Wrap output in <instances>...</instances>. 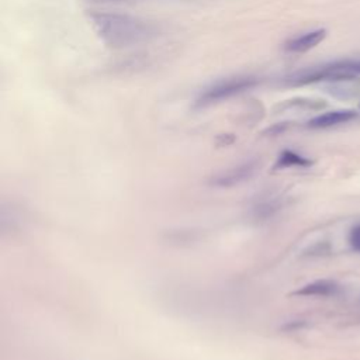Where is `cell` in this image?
<instances>
[{
    "label": "cell",
    "mask_w": 360,
    "mask_h": 360,
    "mask_svg": "<svg viewBox=\"0 0 360 360\" xmlns=\"http://www.w3.org/2000/svg\"><path fill=\"white\" fill-rule=\"evenodd\" d=\"M89 20L98 38L114 49L148 42L158 32L155 24L129 14L91 13Z\"/></svg>",
    "instance_id": "1"
},
{
    "label": "cell",
    "mask_w": 360,
    "mask_h": 360,
    "mask_svg": "<svg viewBox=\"0 0 360 360\" xmlns=\"http://www.w3.org/2000/svg\"><path fill=\"white\" fill-rule=\"evenodd\" d=\"M257 83L253 77H233L228 80H222L210 89H207L201 97L198 98V105H208L217 101H221L224 98H228L231 96H235L238 93H242L250 87H253Z\"/></svg>",
    "instance_id": "2"
},
{
    "label": "cell",
    "mask_w": 360,
    "mask_h": 360,
    "mask_svg": "<svg viewBox=\"0 0 360 360\" xmlns=\"http://www.w3.org/2000/svg\"><path fill=\"white\" fill-rule=\"evenodd\" d=\"M325 37H326V30H323V28L314 30V31H309V32H305L302 35L288 39L284 44V49L291 53H302V52H307V51L315 48L319 42L323 41Z\"/></svg>",
    "instance_id": "3"
},
{
    "label": "cell",
    "mask_w": 360,
    "mask_h": 360,
    "mask_svg": "<svg viewBox=\"0 0 360 360\" xmlns=\"http://www.w3.org/2000/svg\"><path fill=\"white\" fill-rule=\"evenodd\" d=\"M356 117H357V112L353 110H336V111H329V112L321 114V115L309 120L307 125L309 128H316V129L329 128V127L349 122Z\"/></svg>",
    "instance_id": "4"
},
{
    "label": "cell",
    "mask_w": 360,
    "mask_h": 360,
    "mask_svg": "<svg viewBox=\"0 0 360 360\" xmlns=\"http://www.w3.org/2000/svg\"><path fill=\"white\" fill-rule=\"evenodd\" d=\"M339 291V285L332 280H318L314 283H309L295 291V295H316V297H326L333 295Z\"/></svg>",
    "instance_id": "5"
},
{
    "label": "cell",
    "mask_w": 360,
    "mask_h": 360,
    "mask_svg": "<svg viewBox=\"0 0 360 360\" xmlns=\"http://www.w3.org/2000/svg\"><path fill=\"white\" fill-rule=\"evenodd\" d=\"M326 69H329L330 72L339 73L342 76H347V77H354L356 73H360V59L356 60H338L333 63H328L325 65Z\"/></svg>",
    "instance_id": "6"
},
{
    "label": "cell",
    "mask_w": 360,
    "mask_h": 360,
    "mask_svg": "<svg viewBox=\"0 0 360 360\" xmlns=\"http://www.w3.org/2000/svg\"><path fill=\"white\" fill-rule=\"evenodd\" d=\"M250 172H252V165L248 163V165L239 166V167H236V169L228 172L226 174L219 176V177L215 180V183L219 184V186H232V184L240 181L242 179L248 177Z\"/></svg>",
    "instance_id": "7"
},
{
    "label": "cell",
    "mask_w": 360,
    "mask_h": 360,
    "mask_svg": "<svg viewBox=\"0 0 360 360\" xmlns=\"http://www.w3.org/2000/svg\"><path fill=\"white\" fill-rule=\"evenodd\" d=\"M311 165V160H308L307 158L298 155L297 152L294 150H283V153L280 155L277 163H276V167H291V166H301V167H305V166H309Z\"/></svg>",
    "instance_id": "8"
},
{
    "label": "cell",
    "mask_w": 360,
    "mask_h": 360,
    "mask_svg": "<svg viewBox=\"0 0 360 360\" xmlns=\"http://www.w3.org/2000/svg\"><path fill=\"white\" fill-rule=\"evenodd\" d=\"M349 243L356 250L360 252V224L353 226L349 233Z\"/></svg>",
    "instance_id": "9"
},
{
    "label": "cell",
    "mask_w": 360,
    "mask_h": 360,
    "mask_svg": "<svg viewBox=\"0 0 360 360\" xmlns=\"http://www.w3.org/2000/svg\"><path fill=\"white\" fill-rule=\"evenodd\" d=\"M90 4H108V3H125V1H132V0H84Z\"/></svg>",
    "instance_id": "10"
}]
</instances>
